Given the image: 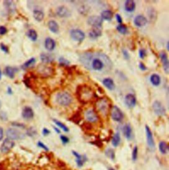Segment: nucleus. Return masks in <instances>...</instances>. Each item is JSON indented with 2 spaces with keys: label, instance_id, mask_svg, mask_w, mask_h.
I'll use <instances>...</instances> for the list:
<instances>
[{
  "label": "nucleus",
  "instance_id": "obj_1",
  "mask_svg": "<svg viewBox=\"0 0 169 170\" xmlns=\"http://www.w3.org/2000/svg\"><path fill=\"white\" fill-rule=\"evenodd\" d=\"M79 61L86 68L95 72H108L112 67L110 58L101 53L87 52L80 56Z\"/></svg>",
  "mask_w": 169,
  "mask_h": 170
},
{
  "label": "nucleus",
  "instance_id": "obj_2",
  "mask_svg": "<svg viewBox=\"0 0 169 170\" xmlns=\"http://www.w3.org/2000/svg\"><path fill=\"white\" fill-rule=\"evenodd\" d=\"M77 96L79 101L83 103H87L91 101L95 96V93L87 86H79L77 89Z\"/></svg>",
  "mask_w": 169,
  "mask_h": 170
},
{
  "label": "nucleus",
  "instance_id": "obj_3",
  "mask_svg": "<svg viewBox=\"0 0 169 170\" xmlns=\"http://www.w3.org/2000/svg\"><path fill=\"white\" fill-rule=\"evenodd\" d=\"M56 101L61 106L67 107L72 103L73 97L71 94L66 91L60 92L56 96Z\"/></svg>",
  "mask_w": 169,
  "mask_h": 170
},
{
  "label": "nucleus",
  "instance_id": "obj_4",
  "mask_svg": "<svg viewBox=\"0 0 169 170\" xmlns=\"http://www.w3.org/2000/svg\"><path fill=\"white\" fill-rule=\"evenodd\" d=\"M6 136L7 138L11 140H17L24 139L25 135L22 132L14 128H9L6 130Z\"/></svg>",
  "mask_w": 169,
  "mask_h": 170
},
{
  "label": "nucleus",
  "instance_id": "obj_5",
  "mask_svg": "<svg viewBox=\"0 0 169 170\" xmlns=\"http://www.w3.org/2000/svg\"><path fill=\"white\" fill-rule=\"evenodd\" d=\"M96 107L97 110L102 115H106L110 109V104L106 99H101L99 101H97Z\"/></svg>",
  "mask_w": 169,
  "mask_h": 170
},
{
  "label": "nucleus",
  "instance_id": "obj_6",
  "mask_svg": "<svg viewBox=\"0 0 169 170\" xmlns=\"http://www.w3.org/2000/svg\"><path fill=\"white\" fill-rule=\"evenodd\" d=\"M153 109L154 113L158 116H165L167 110L165 107L159 101H155L153 103Z\"/></svg>",
  "mask_w": 169,
  "mask_h": 170
},
{
  "label": "nucleus",
  "instance_id": "obj_7",
  "mask_svg": "<svg viewBox=\"0 0 169 170\" xmlns=\"http://www.w3.org/2000/svg\"><path fill=\"white\" fill-rule=\"evenodd\" d=\"M111 117L113 121L116 122H120L123 119L124 115L122 111L118 106H114L111 108Z\"/></svg>",
  "mask_w": 169,
  "mask_h": 170
},
{
  "label": "nucleus",
  "instance_id": "obj_8",
  "mask_svg": "<svg viewBox=\"0 0 169 170\" xmlns=\"http://www.w3.org/2000/svg\"><path fill=\"white\" fill-rule=\"evenodd\" d=\"M103 20L101 16L92 15L90 16L87 19L88 25L92 26L93 28H101Z\"/></svg>",
  "mask_w": 169,
  "mask_h": 170
},
{
  "label": "nucleus",
  "instance_id": "obj_9",
  "mask_svg": "<svg viewBox=\"0 0 169 170\" xmlns=\"http://www.w3.org/2000/svg\"><path fill=\"white\" fill-rule=\"evenodd\" d=\"M14 146H15V142L13 140L7 138L3 141L1 147H0V150L2 153L6 154L13 149Z\"/></svg>",
  "mask_w": 169,
  "mask_h": 170
},
{
  "label": "nucleus",
  "instance_id": "obj_10",
  "mask_svg": "<svg viewBox=\"0 0 169 170\" xmlns=\"http://www.w3.org/2000/svg\"><path fill=\"white\" fill-rule=\"evenodd\" d=\"M70 36L72 39L77 42H82L84 38H85V35L84 32L80 29H72L70 31Z\"/></svg>",
  "mask_w": 169,
  "mask_h": 170
},
{
  "label": "nucleus",
  "instance_id": "obj_11",
  "mask_svg": "<svg viewBox=\"0 0 169 170\" xmlns=\"http://www.w3.org/2000/svg\"><path fill=\"white\" fill-rule=\"evenodd\" d=\"M85 119L89 123H95L97 122L99 117H98L97 113L94 109H89L85 112Z\"/></svg>",
  "mask_w": 169,
  "mask_h": 170
},
{
  "label": "nucleus",
  "instance_id": "obj_12",
  "mask_svg": "<svg viewBox=\"0 0 169 170\" xmlns=\"http://www.w3.org/2000/svg\"><path fill=\"white\" fill-rule=\"evenodd\" d=\"M39 72L42 77L48 78L52 75L54 73V70L51 67L46 66H40L39 67Z\"/></svg>",
  "mask_w": 169,
  "mask_h": 170
},
{
  "label": "nucleus",
  "instance_id": "obj_13",
  "mask_svg": "<svg viewBox=\"0 0 169 170\" xmlns=\"http://www.w3.org/2000/svg\"><path fill=\"white\" fill-rule=\"evenodd\" d=\"M159 57L161 58V62L163 64V68L164 69L166 74H168L169 72V62H168V56L165 52L162 51L159 54Z\"/></svg>",
  "mask_w": 169,
  "mask_h": 170
},
{
  "label": "nucleus",
  "instance_id": "obj_14",
  "mask_svg": "<svg viewBox=\"0 0 169 170\" xmlns=\"http://www.w3.org/2000/svg\"><path fill=\"white\" fill-rule=\"evenodd\" d=\"M56 13L61 18H68L72 15V13L65 6H60L56 9Z\"/></svg>",
  "mask_w": 169,
  "mask_h": 170
},
{
  "label": "nucleus",
  "instance_id": "obj_15",
  "mask_svg": "<svg viewBox=\"0 0 169 170\" xmlns=\"http://www.w3.org/2000/svg\"><path fill=\"white\" fill-rule=\"evenodd\" d=\"M145 132H146V138H147V143L149 147L151 149L155 148V141L153 138V133L149 129V127L146 125L145 126Z\"/></svg>",
  "mask_w": 169,
  "mask_h": 170
},
{
  "label": "nucleus",
  "instance_id": "obj_16",
  "mask_svg": "<svg viewBox=\"0 0 169 170\" xmlns=\"http://www.w3.org/2000/svg\"><path fill=\"white\" fill-rule=\"evenodd\" d=\"M124 101L126 105L130 108H134L136 105V103H137V100H136L135 96L131 93L127 94L125 97Z\"/></svg>",
  "mask_w": 169,
  "mask_h": 170
},
{
  "label": "nucleus",
  "instance_id": "obj_17",
  "mask_svg": "<svg viewBox=\"0 0 169 170\" xmlns=\"http://www.w3.org/2000/svg\"><path fill=\"white\" fill-rule=\"evenodd\" d=\"M134 25L137 27H143L147 25V18L142 15H138L136 16L134 20Z\"/></svg>",
  "mask_w": 169,
  "mask_h": 170
},
{
  "label": "nucleus",
  "instance_id": "obj_18",
  "mask_svg": "<svg viewBox=\"0 0 169 170\" xmlns=\"http://www.w3.org/2000/svg\"><path fill=\"white\" fill-rule=\"evenodd\" d=\"M34 111L30 107H25L22 111V117L26 120L32 119L34 117Z\"/></svg>",
  "mask_w": 169,
  "mask_h": 170
},
{
  "label": "nucleus",
  "instance_id": "obj_19",
  "mask_svg": "<svg viewBox=\"0 0 169 170\" xmlns=\"http://www.w3.org/2000/svg\"><path fill=\"white\" fill-rule=\"evenodd\" d=\"M73 154L76 156V162H77V165L78 167H82L84 164L87 161V157L85 155H82L81 154H79V153H77L76 151H72Z\"/></svg>",
  "mask_w": 169,
  "mask_h": 170
},
{
  "label": "nucleus",
  "instance_id": "obj_20",
  "mask_svg": "<svg viewBox=\"0 0 169 170\" xmlns=\"http://www.w3.org/2000/svg\"><path fill=\"white\" fill-rule=\"evenodd\" d=\"M102 84L104 85V86H105L110 91H113L115 89L116 86L113 79L110 78H106L103 79Z\"/></svg>",
  "mask_w": 169,
  "mask_h": 170
},
{
  "label": "nucleus",
  "instance_id": "obj_21",
  "mask_svg": "<svg viewBox=\"0 0 169 170\" xmlns=\"http://www.w3.org/2000/svg\"><path fill=\"white\" fill-rule=\"evenodd\" d=\"M44 46L46 50L48 51H52L56 47V42L50 37L46 38L44 41Z\"/></svg>",
  "mask_w": 169,
  "mask_h": 170
},
{
  "label": "nucleus",
  "instance_id": "obj_22",
  "mask_svg": "<svg viewBox=\"0 0 169 170\" xmlns=\"http://www.w3.org/2000/svg\"><path fill=\"white\" fill-rule=\"evenodd\" d=\"M40 58L41 61L44 64H48L52 62L54 60L55 57L52 54H46L42 53L40 54Z\"/></svg>",
  "mask_w": 169,
  "mask_h": 170
},
{
  "label": "nucleus",
  "instance_id": "obj_23",
  "mask_svg": "<svg viewBox=\"0 0 169 170\" xmlns=\"http://www.w3.org/2000/svg\"><path fill=\"white\" fill-rule=\"evenodd\" d=\"M102 35V31L101 28H93V29L89 32V36L92 39H96L98 37L101 36Z\"/></svg>",
  "mask_w": 169,
  "mask_h": 170
},
{
  "label": "nucleus",
  "instance_id": "obj_24",
  "mask_svg": "<svg viewBox=\"0 0 169 170\" xmlns=\"http://www.w3.org/2000/svg\"><path fill=\"white\" fill-rule=\"evenodd\" d=\"M49 30L53 33H57L59 31V25L58 23L54 20H50L48 23Z\"/></svg>",
  "mask_w": 169,
  "mask_h": 170
},
{
  "label": "nucleus",
  "instance_id": "obj_25",
  "mask_svg": "<svg viewBox=\"0 0 169 170\" xmlns=\"http://www.w3.org/2000/svg\"><path fill=\"white\" fill-rule=\"evenodd\" d=\"M125 10L127 12H133L135 9V3L133 0H127L124 4Z\"/></svg>",
  "mask_w": 169,
  "mask_h": 170
},
{
  "label": "nucleus",
  "instance_id": "obj_26",
  "mask_svg": "<svg viewBox=\"0 0 169 170\" xmlns=\"http://www.w3.org/2000/svg\"><path fill=\"white\" fill-rule=\"evenodd\" d=\"M150 82L153 86L158 87L161 84V77L157 74H153L150 77Z\"/></svg>",
  "mask_w": 169,
  "mask_h": 170
},
{
  "label": "nucleus",
  "instance_id": "obj_27",
  "mask_svg": "<svg viewBox=\"0 0 169 170\" xmlns=\"http://www.w3.org/2000/svg\"><path fill=\"white\" fill-rule=\"evenodd\" d=\"M123 133L126 138L128 140H131L132 136V129L130 124H126L123 128Z\"/></svg>",
  "mask_w": 169,
  "mask_h": 170
},
{
  "label": "nucleus",
  "instance_id": "obj_28",
  "mask_svg": "<svg viewBox=\"0 0 169 170\" xmlns=\"http://www.w3.org/2000/svg\"><path fill=\"white\" fill-rule=\"evenodd\" d=\"M17 72V69L11 66H7L6 69H5V72H6V74L11 79H13L15 78V72Z\"/></svg>",
  "mask_w": 169,
  "mask_h": 170
},
{
  "label": "nucleus",
  "instance_id": "obj_29",
  "mask_svg": "<svg viewBox=\"0 0 169 170\" xmlns=\"http://www.w3.org/2000/svg\"><path fill=\"white\" fill-rule=\"evenodd\" d=\"M33 17L35 19L39 22H41L44 17V14L39 9H35L33 11Z\"/></svg>",
  "mask_w": 169,
  "mask_h": 170
},
{
  "label": "nucleus",
  "instance_id": "obj_30",
  "mask_svg": "<svg viewBox=\"0 0 169 170\" xmlns=\"http://www.w3.org/2000/svg\"><path fill=\"white\" fill-rule=\"evenodd\" d=\"M112 17H113V13L110 10H105L102 11L101 14V17L102 19V20L111 21Z\"/></svg>",
  "mask_w": 169,
  "mask_h": 170
},
{
  "label": "nucleus",
  "instance_id": "obj_31",
  "mask_svg": "<svg viewBox=\"0 0 169 170\" xmlns=\"http://www.w3.org/2000/svg\"><path fill=\"white\" fill-rule=\"evenodd\" d=\"M4 6L6 7L7 11L9 13H13L15 10V5L13 1H4Z\"/></svg>",
  "mask_w": 169,
  "mask_h": 170
},
{
  "label": "nucleus",
  "instance_id": "obj_32",
  "mask_svg": "<svg viewBox=\"0 0 169 170\" xmlns=\"http://www.w3.org/2000/svg\"><path fill=\"white\" fill-rule=\"evenodd\" d=\"M36 63V59L35 58H31L29 60H27L24 64L22 65L21 68L23 70H27L33 66Z\"/></svg>",
  "mask_w": 169,
  "mask_h": 170
},
{
  "label": "nucleus",
  "instance_id": "obj_33",
  "mask_svg": "<svg viewBox=\"0 0 169 170\" xmlns=\"http://www.w3.org/2000/svg\"><path fill=\"white\" fill-rule=\"evenodd\" d=\"M27 36L32 41H36L38 39V34L35 30L29 29L27 32Z\"/></svg>",
  "mask_w": 169,
  "mask_h": 170
},
{
  "label": "nucleus",
  "instance_id": "obj_34",
  "mask_svg": "<svg viewBox=\"0 0 169 170\" xmlns=\"http://www.w3.org/2000/svg\"><path fill=\"white\" fill-rule=\"evenodd\" d=\"M159 149L162 154H167L168 151V144L165 142L161 141L159 144Z\"/></svg>",
  "mask_w": 169,
  "mask_h": 170
},
{
  "label": "nucleus",
  "instance_id": "obj_35",
  "mask_svg": "<svg viewBox=\"0 0 169 170\" xmlns=\"http://www.w3.org/2000/svg\"><path fill=\"white\" fill-rule=\"evenodd\" d=\"M121 141V136L119 133H116L113 137H112V144L114 147H117V146H118V145L120 143Z\"/></svg>",
  "mask_w": 169,
  "mask_h": 170
},
{
  "label": "nucleus",
  "instance_id": "obj_36",
  "mask_svg": "<svg viewBox=\"0 0 169 170\" xmlns=\"http://www.w3.org/2000/svg\"><path fill=\"white\" fill-rule=\"evenodd\" d=\"M53 121L54 122V123L59 127V128L62 129L64 132H65V133H68V132H69L68 127L65 125H64V123H62V122H60V121H59L58 120H56V119H53Z\"/></svg>",
  "mask_w": 169,
  "mask_h": 170
},
{
  "label": "nucleus",
  "instance_id": "obj_37",
  "mask_svg": "<svg viewBox=\"0 0 169 170\" xmlns=\"http://www.w3.org/2000/svg\"><path fill=\"white\" fill-rule=\"evenodd\" d=\"M71 120H72L73 122H76V124H78L79 122H80L81 120V112H80V111H77V112H76V113H75V114L73 115V116L72 117Z\"/></svg>",
  "mask_w": 169,
  "mask_h": 170
},
{
  "label": "nucleus",
  "instance_id": "obj_38",
  "mask_svg": "<svg viewBox=\"0 0 169 170\" xmlns=\"http://www.w3.org/2000/svg\"><path fill=\"white\" fill-rule=\"evenodd\" d=\"M116 29L120 32V33L122 34V35H125V34H126L127 31H128V27H127L125 25L120 24L116 27Z\"/></svg>",
  "mask_w": 169,
  "mask_h": 170
},
{
  "label": "nucleus",
  "instance_id": "obj_39",
  "mask_svg": "<svg viewBox=\"0 0 169 170\" xmlns=\"http://www.w3.org/2000/svg\"><path fill=\"white\" fill-rule=\"evenodd\" d=\"M105 154L108 158H109L110 159H114L115 158V153L114 150H112L111 148H109L106 150Z\"/></svg>",
  "mask_w": 169,
  "mask_h": 170
},
{
  "label": "nucleus",
  "instance_id": "obj_40",
  "mask_svg": "<svg viewBox=\"0 0 169 170\" xmlns=\"http://www.w3.org/2000/svg\"><path fill=\"white\" fill-rule=\"evenodd\" d=\"M58 61H59L60 66H69L70 64L69 61L64 58V57H60Z\"/></svg>",
  "mask_w": 169,
  "mask_h": 170
},
{
  "label": "nucleus",
  "instance_id": "obj_41",
  "mask_svg": "<svg viewBox=\"0 0 169 170\" xmlns=\"http://www.w3.org/2000/svg\"><path fill=\"white\" fill-rule=\"evenodd\" d=\"M27 134L28 136L32 137V136L36 135L37 131H36V130L35 128H33V127H31V128H29V129L27 130Z\"/></svg>",
  "mask_w": 169,
  "mask_h": 170
},
{
  "label": "nucleus",
  "instance_id": "obj_42",
  "mask_svg": "<svg viewBox=\"0 0 169 170\" xmlns=\"http://www.w3.org/2000/svg\"><path fill=\"white\" fill-rule=\"evenodd\" d=\"M89 10V7L86 6H82L79 8V13L83 14V15H86L87 13H88Z\"/></svg>",
  "mask_w": 169,
  "mask_h": 170
},
{
  "label": "nucleus",
  "instance_id": "obj_43",
  "mask_svg": "<svg viewBox=\"0 0 169 170\" xmlns=\"http://www.w3.org/2000/svg\"><path fill=\"white\" fill-rule=\"evenodd\" d=\"M138 148L137 146H135L133 149L132 154H131V158H132V160L135 161V160L138 158Z\"/></svg>",
  "mask_w": 169,
  "mask_h": 170
},
{
  "label": "nucleus",
  "instance_id": "obj_44",
  "mask_svg": "<svg viewBox=\"0 0 169 170\" xmlns=\"http://www.w3.org/2000/svg\"><path fill=\"white\" fill-rule=\"evenodd\" d=\"M139 56L140 58L143 59L145 57V56H147V51L145 50V49H140L139 50Z\"/></svg>",
  "mask_w": 169,
  "mask_h": 170
},
{
  "label": "nucleus",
  "instance_id": "obj_45",
  "mask_svg": "<svg viewBox=\"0 0 169 170\" xmlns=\"http://www.w3.org/2000/svg\"><path fill=\"white\" fill-rule=\"evenodd\" d=\"M60 139H61V140H62V143L64 144H68L69 142V139L66 136H64V135L60 136Z\"/></svg>",
  "mask_w": 169,
  "mask_h": 170
},
{
  "label": "nucleus",
  "instance_id": "obj_46",
  "mask_svg": "<svg viewBox=\"0 0 169 170\" xmlns=\"http://www.w3.org/2000/svg\"><path fill=\"white\" fill-rule=\"evenodd\" d=\"M37 145H38L39 147L42 148V149L44 150H46V151H48V150H49L48 148L47 147V146H46L43 142H40V141H39V142H38V143H37Z\"/></svg>",
  "mask_w": 169,
  "mask_h": 170
},
{
  "label": "nucleus",
  "instance_id": "obj_47",
  "mask_svg": "<svg viewBox=\"0 0 169 170\" xmlns=\"http://www.w3.org/2000/svg\"><path fill=\"white\" fill-rule=\"evenodd\" d=\"M7 32V28L5 26H0V35H4Z\"/></svg>",
  "mask_w": 169,
  "mask_h": 170
},
{
  "label": "nucleus",
  "instance_id": "obj_48",
  "mask_svg": "<svg viewBox=\"0 0 169 170\" xmlns=\"http://www.w3.org/2000/svg\"><path fill=\"white\" fill-rule=\"evenodd\" d=\"M0 48H1L3 52H4L5 53H9L8 47H7L6 45H5L4 44L1 43V45H0Z\"/></svg>",
  "mask_w": 169,
  "mask_h": 170
},
{
  "label": "nucleus",
  "instance_id": "obj_49",
  "mask_svg": "<svg viewBox=\"0 0 169 170\" xmlns=\"http://www.w3.org/2000/svg\"><path fill=\"white\" fill-rule=\"evenodd\" d=\"M122 54H123V56H124V58L126 60H129V59H130V54H129V53H128V52L126 50L123 49V50H122Z\"/></svg>",
  "mask_w": 169,
  "mask_h": 170
},
{
  "label": "nucleus",
  "instance_id": "obj_50",
  "mask_svg": "<svg viewBox=\"0 0 169 170\" xmlns=\"http://www.w3.org/2000/svg\"><path fill=\"white\" fill-rule=\"evenodd\" d=\"M116 19L117 21V22H118L119 24H122V18L121 15H120V14H116Z\"/></svg>",
  "mask_w": 169,
  "mask_h": 170
},
{
  "label": "nucleus",
  "instance_id": "obj_51",
  "mask_svg": "<svg viewBox=\"0 0 169 170\" xmlns=\"http://www.w3.org/2000/svg\"><path fill=\"white\" fill-rule=\"evenodd\" d=\"M12 125L15 126L16 127H19V128H22V129H24L25 127L24 125L22 123H19V122H12Z\"/></svg>",
  "mask_w": 169,
  "mask_h": 170
},
{
  "label": "nucleus",
  "instance_id": "obj_52",
  "mask_svg": "<svg viewBox=\"0 0 169 170\" xmlns=\"http://www.w3.org/2000/svg\"><path fill=\"white\" fill-rule=\"evenodd\" d=\"M0 118H1V119L3 121H7V115L6 114V113L2 112L1 113H0Z\"/></svg>",
  "mask_w": 169,
  "mask_h": 170
},
{
  "label": "nucleus",
  "instance_id": "obj_53",
  "mask_svg": "<svg viewBox=\"0 0 169 170\" xmlns=\"http://www.w3.org/2000/svg\"><path fill=\"white\" fill-rule=\"evenodd\" d=\"M50 133V131L48 129L44 128L43 129V130H42V134L44 136H48Z\"/></svg>",
  "mask_w": 169,
  "mask_h": 170
},
{
  "label": "nucleus",
  "instance_id": "obj_54",
  "mask_svg": "<svg viewBox=\"0 0 169 170\" xmlns=\"http://www.w3.org/2000/svg\"><path fill=\"white\" fill-rule=\"evenodd\" d=\"M139 67L140 70H142V71H145V70H147V67L145 66L144 65V64L142 63V62L139 63Z\"/></svg>",
  "mask_w": 169,
  "mask_h": 170
},
{
  "label": "nucleus",
  "instance_id": "obj_55",
  "mask_svg": "<svg viewBox=\"0 0 169 170\" xmlns=\"http://www.w3.org/2000/svg\"><path fill=\"white\" fill-rule=\"evenodd\" d=\"M3 135H4L3 129V128H2V127H0V141L3 139Z\"/></svg>",
  "mask_w": 169,
  "mask_h": 170
},
{
  "label": "nucleus",
  "instance_id": "obj_56",
  "mask_svg": "<svg viewBox=\"0 0 169 170\" xmlns=\"http://www.w3.org/2000/svg\"><path fill=\"white\" fill-rule=\"evenodd\" d=\"M7 93L9 94V95H11V94L13 93V91H12V89L10 87H9L7 88Z\"/></svg>",
  "mask_w": 169,
  "mask_h": 170
},
{
  "label": "nucleus",
  "instance_id": "obj_57",
  "mask_svg": "<svg viewBox=\"0 0 169 170\" xmlns=\"http://www.w3.org/2000/svg\"><path fill=\"white\" fill-rule=\"evenodd\" d=\"M54 130H56V133H60V130L58 129V128H56V127H54Z\"/></svg>",
  "mask_w": 169,
  "mask_h": 170
},
{
  "label": "nucleus",
  "instance_id": "obj_58",
  "mask_svg": "<svg viewBox=\"0 0 169 170\" xmlns=\"http://www.w3.org/2000/svg\"><path fill=\"white\" fill-rule=\"evenodd\" d=\"M2 73L1 69H0V79H2Z\"/></svg>",
  "mask_w": 169,
  "mask_h": 170
},
{
  "label": "nucleus",
  "instance_id": "obj_59",
  "mask_svg": "<svg viewBox=\"0 0 169 170\" xmlns=\"http://www.w3.org/2000/svg\"><path fill=\"white\" fill-rule=\"evenodd\" d=\"M168 43H169V42H168H168H167V50H169V49H168Z\"/></svg>",
  "mask_w": 169,
  "mask_h": 170
},
{
  "label": "nucleus",
  "instance_id": "obj_60",
  "mask_svg": "<svg viewBox=\"0 0 169 170\" xmlns=\"http://www.w3.org/2000/svg\"><path fill=\"white\" fill-rule=\"evenodd\" d=\"M1 107H2V101L0 100V108H1Z\"/></svg>",
  "mask_w": 169,
  "mask_h": 170
},
{
  "label": "nucleus",
  "instance_id": "obj_61",
  "mask_svg": "<svg viewBox=\"0 0 169 170\" xmlns=\"http://www.w3.org/2000/svg\"><path fill=\"white\" fill-rule=\"evenodd\" d=\"M109 170H115V169H113V168H110V169H109Z\"/></svg>",
  "mask_w": 169,
  "mask_h": 170
}]
</instances>
